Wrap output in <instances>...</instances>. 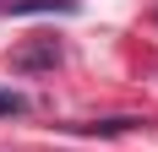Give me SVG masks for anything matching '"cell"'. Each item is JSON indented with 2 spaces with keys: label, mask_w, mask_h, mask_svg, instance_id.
<instances>
[{
  "label": "cell",
  "mask_w": 158,
  "mask_h": 152,
  "mask_svg": "<svg viewBox=\"0 0 158 152\" xmlns=\"http://www.w3.org/2000/svg\"><path fill=\"white\" fill-rule=\"evenodd\" d=\"M82 0H11V16H38V11H77Z\"/></svg>",
  "instance_id": "obj_3"
},
{
  "label": "cell",
  "mask_w": 158,
  "mask_h": 152,
  "mask_svg": "<svg viewBox=\"0 0 158 152\" xmlns=\"http://www.w3.org/2000/svg\"><path fill=\"white\" fill-rule=\"evenodd\" d=\"M136 114H120V120H93V125H77L82 136H126V130H136Z\"/></svg>",
  "instance_id": "obj_2"
},
{
  "label": "cell",
  "mask_w": 158,
  "mask_h": 152,
  "mask_svg": "<svg viewBox=\"0 0 158 152\" xmlns=\"http://www.w3.org/2000/svg\"><path fill=\"white\" fill-rule=\"evenodd\" d=\"M11 65H16V71H49V65H60V44H55V38L22 44V49L11 54Z\"/></svg>",
  "instance_id": "obj_1"
},
{
  "label": "cell",
  "mask_w": 158,
  "mask_h": 152,
  "mask_svg": "<svg viewBox=\"0 0 158 152\" xmlns=\"http://www.w3.org/2000/svg\"><path fill=\"white\" fill-rule=\"evenodd\" d=\"M22 109H27L22 92H16V87H0V120H11V114H22Z\"/></svg>",
  "instance_id": "obj_4"
},
{
  "label": "cell",
  "mask_w": 158,
  "mask_h": 152,
  "mask_svg": "<svg viewBox=\"0 0 158 152\" xmlns=\"http://www.w3.org/2000/svg\"><path fill=\"white\" fill-rule=\"evenodd\" d=\"M0 11H6V0H0Z\"/></svg>",
  "instance_id": "obj_5"
}]
</instances>
